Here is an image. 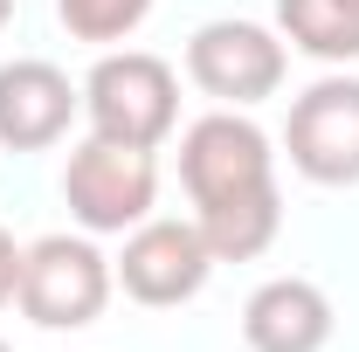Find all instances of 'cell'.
Returning <instances> with one entry per match:
<instances>
[{
	"instance_id": "4fadbf2b",
	"label": "cell",
	"mask_w": 359,
	"mask_h": 352,
	"mask_svg": "<svg viewBox=\"0 0 359 352\" xmlns=\"http://www.w3.org/2000/svg\"><path fill=\"white\" fill-rule=\"evenodd\" d=\"M7 21H14V0H0V28H7Z\"/></svg>"
},
{
	"instance_id": "30bf717a",
	"label": "cell",
	"mask_w": 359,
	"mask_h": 352,
	"mask_svg": "<svg viewBox=\"0 0 359 352\" xmlns=\"http://www.w3.org/2000/svg\"><path fill=\"white\" fill-rule=\"evenodd\" d=\"M276 28L318 62H359V0H276Z\"/></svg>"
},
{
	"instance_id": "52a82bcc",
	"label": "cell",
	"mask_w": 359,
	"mask_h": 352,
	"mask_svg": "<svg viewBox=\"0 0 359 352\" xmlns=\"http://www.w3.org/2000/svg\"><path fill=\"white\" fill-rule=\"evenodd\" d=\"M187 76L208 90L215 104H263L283 83V42L256 21H208L187 42Z\"/></svg>"
},
{
	"instance_id": "3957f363",
	"label": "cell",
	"mask_w": 359,
	"mask_h": 352,
	"mask_svg": "<svg viewBox=\"0 0 359 352\" xmlns=\"http://www.w3.org/2000/svg\"><path fill=\"white\" fill-rule=\"evenodd\" d=\"M83 111H90L97 138L152 152L180 118V76H173V62H159L145 48H118V55H104L83 76Z\"/></svg>"
},
{
	"instance_id": "8fae6325",
	"label": "cell",
	"mask_w": 359,
	"mask_h": 352,
	"mask_svg": "<svg viewBox=\"0 0 359 352\" xmlns=\"http://www.w3.org/2000/svg\"><path fill=\"white\" fill-rule=\"evenodd\" d=\"M55 14L76 42H125L152 14V0H55Z\"/></svg>"
},
{
	"instance_id": "5bb4252c",
	"label": "cell",
	"mask_w": 359,
	"mask_h": 352,
	"mask_svg": "<svg viewBox=\"0 0 359 352\" xmlns=\"http://www.w3.org/2000/svg\"><path fill=\"white\" fill-rule=\"evenodd\" d=\"M0 352H14V346H0Z\"/></svg>"
},
{
	"instance_id": "ba28073f",
	"label": "cell",
	"mask_w": 359,
	"mask_h": 352,
	"mask_svg": "<svg viewBox=\"0 0 359 352\" xmlns=\"http://www.w3.org/2000/svg\"><path fill=\"white\" fill-rule=\"evenodd\" d=\"M76 104H83V90L69 83L55 62H42V55L0 62V145L7 152H48L69 132Z\"/></svg>"
},
{
	"instance_id": "277c9868",
	"label": "cell",
	"mask_w": 359,
	"mask_h": 352,
	"mask_svg": "<svg viewBox=\"0 0 359 352\" xmlns=\"http://www.w3.org/2000/svg\"><path fill=\"white\" fill-rule=\"evenodd\" d=\"M62 201H69V215L83 221L90 235H125V228H138L152 215L159 166H152L145 145H118V138L90 132L69 152V166H62Z\"/></svg>"
},
{
	"instance_id": "6da1fadb",
	"label": "cell",
	"mask_w": 359,
	"mask_h": 352,
	"mask_svg": "<svg viewBox=\"0 0 359 352\" xmlns=\"http://www.w3.org/2000/svg\"><path fill=\"white\" fill-rule=\"evenodd\" d=\"M180 180L194 194V228L208 235L215 263H249L263 256L283 228V194H276V152L269 138L235 118L208 111L180 138Z\"/></svg>"
},
{
	"instance_id": "7c38bea8",
	"label": "cell",
	"mask_w": 359,
	"mask_h": 352,
	"mask_svg": "<svg viewBox=\"0 0 359 352\" xmlns=\"http://www.w3.org/2000/svg\"><path fill=\"white\" fill-rule=\"evenodd\" d=\"M14 290H21V249H14V235L0 228V304H14Z\"/></svg>"
},
{
	"instance_id": "7a4b0ae2",
	"label": "cell",
	"mask_w": 359,
	"mask_h": 352,
	"mask_svg": "<svg viewBox=\"0 0 359 352\" xmlns=\"http://www.w3.org/2000/svg\"><path fill=\"white\" fill-rule=\"evenodd\" d=\"M111 256L83 242V235H42L35 249H21V290H14V304L28 325H42V332H83L104 318L111 304Z\"/></svg>"
},
{
	"instance_id": "9c48e42d",
	"label": "cell",
	"mask_w": 359,
	"mask_h": 352,
	"mask_svg": "<svg viewBox=\"0 0 359 352\" xmlns=\"http://www.w3.org/2000/svg\"><path fill=\"white\" fill-rule=\"evenodd\" d=\"M249 352H325L332 346V297L304 276H276L242 304Z\"/></svg>"
},
{
	"instance_id": "8992f818",
	"label": "cell",
	"mask_w": 359,
	"mask_h": 352,
	"mask_svg": "<svg viewBox=\"0 0 359 352\" xmlns=\"http://www.w3.org/2000/svg\"><path fill=\"white\" fill-rule=\"evenodd\" d=\"M290 166L318 187H353L359 180V76H325L290 104Z\"/></svg>"
},
{
	"instance_id": "5b68a950",
	"label": "cell",
	"mask_w": 359,
	"mask_h": 352,
	"mask_svg": "<svg viewBox=\"0 0 359 352\" xmlns=\"http://www.w3.org/2000/svg\"><path fill=\"white\" fill-rule=\"evenodd\" d=\"M208 269H215V249H208V235H201L194 221H152L145 215L132 235H125V256L111 263V276L125 283V297L166 311V304L201 297Z\"/></svg>"
}]
</instances>
